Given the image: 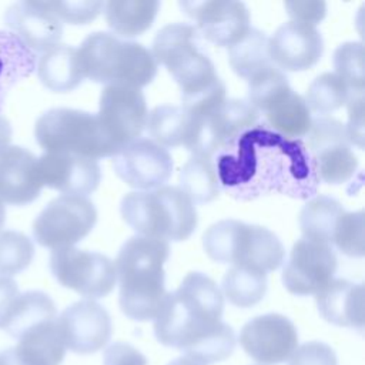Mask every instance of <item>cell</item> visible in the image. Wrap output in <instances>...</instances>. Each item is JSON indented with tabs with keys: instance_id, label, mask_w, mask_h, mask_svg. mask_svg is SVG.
I'll return each instance as SVG.
<instances>
[{
	"instance_id": "603a6c76",
	"label": "cell",
	"mask_w": 365,
	"mask_h": 365,
	"mask_svg": "<svg viewBox=\"0 0 365 365\" xmlns=\"http://www.w3.org/2000/svg\"><path fill=\"white\" fill-rule=\"evenodd\" d=\"M17 341L0 351V365H60L66 356L57 319L31 328Z\"/></svg>"
},
{
	"instance_id": "9c48e42d",
	"label": "cell",
	"mask_w": 365,
	"mask_h": 365,
	"mask_svg": "<svg viewBox=\"0 0 365 365\" xmlns=\"http://www.w3.org/2000/svg\"><path fill=\"white\" fill-rule=\"evenodd\" d=\"M187 114L184 147L192 155L214 158V155L242 131L258 123V111L247 101L225 98L221 104Z\"/></svg>"
},
{
	"instance_id": "484cf974",
	"label": "cell",
	"mask_w": 365,
	"mask_h": 365,
	"mask_svg": "<svg viewBox=\"0 0 365 365\" xmlns=\"http://www.w3.org/2000/svg\"><path fill=\"white\" fill-rule=\"evenodd\" d=\"M262 114L265 115V124L271 130L292 140H301V137L307 135L312 121L304 97L291 87L278 94Z\"/></svg>"
},
{
	"instance_id": "d6986e66",
	"label": "cell",
	"mask_w": 365,
	"mask_h": 365,
	"mask_svg": "<svg viewBox=\"0 0 365 365\" xmlns=\"http://www.w3.org/2000/svg\"><path fill=\"white\" fill-rule=\"evenodd\" d=\"M324 51L321 33L309 24L288 21L268 38V56L281 71H305L314 67Z\"/></svg>"
},
{
	"instance_id": "52a82bcc",
	"label": "cell",
	"mask_w": 365,
	"mask_h": 365,
	"mask_svg": "<svg viewBox=\"0 0 365 365\" xmlns=\"http://www.w3.org/2000/svg\"><path fill=\"white\" fill-rule=\"evenodd\" d=\"M205 254L215 262L261 271H275L285 259L279 238L265 227L238 220H221L202 235Z\"/></svg>"
},
{
	"instance_id": "e575fe53",
	"label": "cell",
	"mask_w": 365,
	"mask_h": 365,
	"mask_svg": "<svg viewBox=\"0 0 365 365\" xmlns=\"http://www.w3.org/2000/svg\"><path fill=\"white\" fill-rule=\"evenodd\" d=\"M352 93L335 73H322L309 84L304 100L309 111L324 115L346 106Z\"/></svg>"
},
{
	"instance_id": "3957f363",
	"label": "cell",
	"mask_w": 365,
	"mask_h": 365,
	"mask_svg": "<svg viewBox=\"0 0 365 365\" xmlns=\"http://www.w3.org/2000/svg\"><path fill=\"white\" fill-rule=\"evenodd\" d=\"M200 33L188 23H171L155 34L151 54L181 90L182 110L198 111L222 103L225 86L210 57L200 48Z\"/></svg>"
},
{
	"instance_id": "c3c4849f",
	"label": "cell",
	"mask_w": 365,
	"mask_h": 365,
	"mask_svg": "<svg viewBox=\"0 0 365 365\" xmlns=\"http://www.w3.org/2000/svg\"><path fill=\"white\" fill-rule=\"evenodd\" d=\"M4 220H6V208H4V204L0 201V228L4 224Z\"/></svg>"
},
{
	"instance_id": "836d02e7",
	"label": "cell",
	"mask_w": 365,
	"mask_h": 365,
	"mask_svg": "<svg viewBox=\"0 0 365 365\" xmlns=\"http://www.w3.org/2000/svg\"><path fill=\"white\" fill-rule=\"evenodd\" d=\"M145 128L153 141L165 150L180 147L184 144L187 133V114L182 107L157 106L148 113Z\"/></svg>"
},
{
	"instance_id": "4fadbf2b",
	"label": "cell",
	"mask_w": 365,
	"mask_h": 365,
	"mask_svg": "<svg viewBox=\"0 0 365 365\" xmlns=\"http://www.w3.org/2000/svg\"><path fill=\"white\" fill-rule=\"evenodd\" d=\"M103 130L118 150L140 138L148 110L141 90L125 86H106L96 114Z\"/></svg>"
},
{
	"instance_id": "f35d334b",
	"label": "cell",
	"mask_w": 365,
	"mask_h": 365,
	"mask_svg": "<svg viewBox=\"0 0 365 365\" xmlns=\"http://www.w3.org/2000/svg\"><path fill=\"white\" fill-rule=\"evenodd\" d=\"M331 247L348 257H364V211H345L335 227Z\"/></svg>"
},
{
	"instance_id": "8992f818",
	"label": "cell",
	"mask_w": 365,
	"mask_h": 365,
	"mask_svg": "<svg viewBox=\"0 0 365 365\" xmlns=\"http://www.w3.org/2000/svg\"><path fill=\"white\" fill-rule=\"evenodd\" d=\"M123 220L140 235L163 241H184L197 227L194 202L174 185L127 192L120 205Z\"/></svg>"
},
{
	"instance_id": "4dcf8cb0",
	"label": "cell",
	"mask_w": 365,
	"mask_h": 365,
	"mask_svg": "<svg viewBox=\"0 0 365 365\" xmlns=\"http://www.w3.org/2000/svg\"><path fill=\"white\" fill-rule=\"evenodd\" d=\"M228 61L234 73L244 80L271 66L267 34L251 27L237 43L228 47Z\"/></svg>"
},
{
	"instance_id": "ba28073f",
	"label": "cell",
	"mask_w": 365,
	"mask_h": 365,
	"mask_svg": "<svg viewBox=\"0 0 365 365\" xmlns=\"http://www.w3.org/2000/svg\"><path fill=\"white\" fill-rule=\"evenodd\" d=\"M34 135L46 153L73 154L97 161L120 151L96 114L74 108H51L41 114L36 121Z\"/></svg>"
},
{
	"instance_id": "5b68a950",
	"label": "cell",
	"mask_w": 365,
	"mask_h": 365,
	"mask_svg": "<svg viewBox=\"0 0 365 365\" xmlns=\"http://www.w3.org/2000/svg\"><path fill=\"white\" fill-rule=\"evenodd\" d=\"M84 78L106 86H125L141 90L148 86L158 64L143 44L96 31L77 48Z\"/></svg>"
},
{
	"instance_id": "2e32d148",
	"label": "cell",
	"mask_w": 365,
	"mask_h": 365,
	"mask_svg": "<svg viewBox=\"0 0 365 365\" xmlns=\"http://www.w3.org/2000/svg\"><path fill=\"white\" fill-rule=\"evenodd\" d=\"M242 349L254 361L277 365L289 359L298 346V332L281 314H264L250 319L240 332Z\"/></svg>"
},
{
	"instance_id": "4316f807",
	"label": "cell",
	"mask_w": 365,
	"mask_h": 365,
	"mask_svg": "<svg viewBox=\"0 0 365 365\" xmlns=\"http://www.w3.org/2000/svg\"><path fill=\"white\" fill-rule=\"evenodd\" d=\"M158 10L157 0H110L104 4L107 26L117 37L125 38L145 33L153 26Z\"/></svg>"
},
{
	"instance_id": "7a4b0ae2",
	"label": "cell",
	"mask_w": 365,
	"mask_h": 365,
	"mask_svg": "<svg viewBox=\"0 0 365 365\" xmlns=\"http://www.w3.org/2000/svg\"><path fill=\"white\" fill-rule=\"evenodd\" d=\"M224 298L218 285L202 272H190L174 292H168L154 319V335L164 346L211 365L235 349L234 329L221 321Z\"/></svg>"
},
{
	"instance_id": "6da1fadb",
	"label": "cell",
	"mask_w": 365,
	"mask_h": 365,
	"mask_svg": "<svg viewBox=\"0 0 365 365\" xmlns=\"http://www.w3.org/2000/svg\"><path fill=\"white\" fill-rule=\"evenodd\" d=\"M220 188L238 201L268 194L309 200L319 180L302 140L287 138L265 123L242 131L212 158Z\"/></svg>"
},
{
	"instance_id": "cb8c5ba5",
	"label": "cell",
	"mask_w": 365,
	"mask_h": 365,
	"mask_svg": "<svg viewBox=\"0 0 365 365\" xmlns=\"http://www.w3.org/2000/svg\"><path fill=\"white\" fill-rule=\"evenodd\" d=\"M321 317L334 325L364 328V287L348 279L334 278L315 295Z\"/></svg>"
},
{
	"instance_id": "ac0fdd59",
	"label": "cell",
	"mask_w": 365,
	"mask_h": 365,
	"mask_svg": "<svg viewBox=\"0 0 365 365\" xmlns=\"http://www.w3.org/2000/svg\"><path fill=\"white\" fill-rule=\"evenodd\" d=\"M66 349L80 355L94 354L111 338L110 314L93 299H81L67 307L57 318Z\"/></svg>"
},
{
	"instance_id": "8fae6325",
	"label": "cell",
	"mask_w": 365,
	"mask_h": 365,
	"mask_svg": "<svg viewBox=\"0 0 365 365\" xmlns=\"http://www.w3.org/2000/svg\"><path fill=\"white\" fill-rule=\"evenodd\" d=\"M50 269L63 287L93 301L108 295L117 282L115 267L108 257L74 247L54 250Z\"/></svg>"
},
{
	"instance_id": "ffe728a7",
	"label": "cell",
	"mask_w": 365,
	"mask_h": 365,
	"mask_svg": "<svg viewBox=\"0 0 365 365\" xmlns=\"http://www.w3.org/2000/svg\"><path fill=\"white\" fill-rule=\"evenodd\" d=\"M37 175L43 187L57 190L63 195L86 197L96 191L101 181L96 160L57 153H44L37 158Z\"/></svg>"
},
{
	"instance_id": "7402d4cb",
	"label": "cell",
	"mask_w": 365,
	"mask_h": 365,
	"mask_svg": "<svg viewBox=\"0 0 365 365\" xmlns=\"http://www.w3.org/2000/svg\"><path fill=\"white\" fill-rule=\"evenodd\" d=\"M41 188L34 154L17 145H9L0 153V201L3 204H30L40 195Z\"/></svg>"
},
{
	"instance_id": "277c9868",
	"label": "cell",
	"mask_w": 365,
	"mask_h": 365,
	"mask_svg": "<svg viewBox=\"0 0 365 365\" xmlns=\"http://www.w3.org/2000/svg\"><path fill=\"white\" fill-rule=\"evenodd\" d=\"M170 247L163 240L143 235L128 238L115 258L120 284L118 304L125 317L134 321L155 319L167 297L164 262Z\"/></svg>"
},
{
	"instance_id": "d4e9b609",
	"label": "cell",
	"mask_w": 365,
	"mask_h": 365,
	"mask_svg": "<svg viewBox=\"0 0 365 365\" xmlns=\"http://www.w3.org/2000/svg\"><path fill=\"white\" fill-rule=\"evenodd\" d=\"M36 68L41 84L54 93L71 91L84 80L77 48L66 44L43 53Z\"/></svg>"
},
{
	"instance_id": "1f68e13d",
	"label": "cell",
	"mask_w": 365,
	"mask_h": 365,
	"mask_svg": "<svg viewBox=\"0 0 365 365\" xmlns=\"http://www.w3.org/2000/svg\"><path fill=\"white\" fill-rule=\"evenodd\" d=\"M180 190L197 204L215 200L220 194V182L212 158L192 155L180 170Z\"/></svg>"
},
{
	"instance_id": "7bdbcfd3",
	"label": "cell",
	"mask_w": 365,
	"mask_h": 365,
	"mask_svg": "<svg viewBox=\"0 0 365 365\" xmlns=\"http://www.w3.org/2000/svg\"><path fill=\"white\" fill-rule=\"evenodd\" d=\"M348 118L349 123L345 125L346 134L351 144L364 147V93H352L348 103Z\"/></svg>"
},
{
	"instance_id": "f1b7e54d",
	"label": "cell",
	"mask_w": 365,
	"mask_h": 365,
	"mask_svg": "<svg viewBox=\"0 0 365 365\" xmlns=\"http://www.w3.org/2000/svg\"><path fill=\"white\" fill-rule=\"evenodd\" d=\"M57 319V309L53 299L41 291L19 294L3 324V329L14 339L41 324Z\"/></svg>"
},
{
	"instance_id": "7dc6e473",
	"label": "cell",
	"mask_w": 365,
	"mask_h": 365,
	"mask_svg": "<svg viewBox=\"0 0 365 365\" xmlns=\"http://www.w3.org/2000/svg\"><path fill=\"white\" fill-rule=\"evenodd\" d=\"M167 365H201V364H198V362H195V361H192V359H190L187 356H180V358L173 359Z\"/></svg>"
},
{
	"instance_id": "d590c367",
	"label": "cell",
	"mask_w": 365,
	"mask_h": 365,
	"mask_svg": "<svg viewBox=\"0 0 365 365\" xmlns=\"http://www.w3.org/2000/svg\"><path fill=\"white\" fill-rule=\"evenodd\" d=\"M34 257V245L23 232L4 231L0 234V274L16 275L24 271Z\"/></svg>"
},
{
	"instance_id": "74e56055",
	"label": "cell",
	"mask_w": 365,
	"mask_h": 365,
	"mask_svg": "<svg viewBox=\"0 0 365 365\" xmlns=\"http://www.w3.org/2000/svg\"><path fill=\"white\" fill-rule=\"evenodd\" d=\"M335 74L354 93H364V47L362 43L348 41L334 51Z\"/></svg>"
},
{
	"instance_id": "e0dca14e",
	"label": "cell",
	"mask_w": 365,
	"mask_h": 365,
	"mask_svg": "<svg viewBox=\"0 0 365 365\" xmlns=\"http://www.w3.org/2000/svg\"><path fill=\"white\" fill-rule=\"evenodd\" d=\"M180 7L195 20L200 36L218 47H230L250 29V11L242 1L205 0L180 1Z\"/></svg>"
},
{
	"instance_id": "8d00e7d4",
	"label": "cell",
	"mask_w": 365,
	"mask_h": 365,
	"mask_svg": "<svg viewBox=\"0 0 365 365\" xmlns=\"http://www.w3.org/2000/svg\"><path fill=\"white\" fill-rule=\"evenodd\" d=\"M248 83V103L259 113L282 91L289 88V83L284 71L274 64L259 70L247 80Z\"/></svg>"
},
{
	"instance_id": "f546056e",
	"label": "cell",
	"mask_w": 365,
	"mask_h": 365,
	"mask_svg": "<svg viewBox=\"0 0 365 365\" xmlns=\"http://www.w3.org/2000/svg\"><path fill=\"white\" fill-rule=\"evenodd\" d=\"M345 212L339 201L328 195L309 198L299 212V228L302 238L331 245L339 217Z\"/></svg>"
},
{
	"instance_id": "ee69618b",
	"label": "cell",
	"mask_w": 365,
	"mask_h": 365,
	"mask_svg": "<svg viewBox=\"0 0 365 365\" xmlns=\"http://www.w3.org/2000/svg\"><path fill=\"white\" fill-rule=\"evenodd\" d=\"M103 365H147V358L127 342H114L104 349Z\"/></svg>"
},
{
	"instance_id": "ab89813d",
	"label": "cell",
	"mask_w": 365,
	"mask_h": 365,
	"mask_svg": "<svg viewBox=\"0 0 365 365\" xmlns=\"http://www.w3.org/2000/svg\"><path fill=\"white\" fill-rule=\"evenodd\" d=\"M48 10L60 20L68 24H87L93 21L103 10L104 1L80 0V1H46Z\"/></svg>"
},
{
	"instance_id": "60d3db41",
	"label": "cell",
	"mask_w": 365,
	"mask_h": 365,
	"mask_svg": "<svg viewBox=\"0 0 365 365\" xmlns=\"http://www.w3.org/2000/svg\"><path fill=\"white\" fill-rule=\"evenodd\" d=\"M288 365H338L335 351L319 341L305 342L292 352Z\"/></svg>"
},
{
	"instance_id": "83f0119b",
	"label": "cell",
	"mask_w": 365,
	"mask_h": 365,
	"mask_svg": "<svg viewBox=\"0 0 365 365\" xmlns=\"http://www.w3.org/2000/svg\"><path fill=\"white\" fill-rule=\"evenodd\" d=\"M37 64L33 53L11 31L0 30V111L4 107L9 91L29 77Z\"/></svg>"
},
{
	"instance_id": "f6af8a7d",
	"label": "cell",
	"mask_w": 365,
	"mask_h": 365,
	"mask_svg": "<svg viewBox=\"0 0 365 365\" xmlns=\"http://www.w3.org/2000/svg\"><path fill=\"white\" fill-rule=\"evenodd\" d=\"M19 295V288L14 279L0 275V328L3 327L14 299Z\"/></svg>"
},
{
	"instance_id": "30bf717a",
	"label": "cell",
	"mask_w": 365,
	"mask_h": 365,
	"mask_svg": "<svg viewBox=\"0 0 365 365\" xmlns=\"http://www.w3.org/2000/svg\"><path fill=\"white\" fill-rule=\"evenodd\" d=\"M97 211L87 197L60 195L51 200L33 222L34 240L46 248H68L94 228Z\"/></svg>"
},
{
	"instance_id": "b9f144b4",
	"label": "cell",
	"mask_w": 365,
	"mask_h": 365,
	"mask_svg": "<svg viewBox=\"0 0 365 365\" xmlns=\"http://www.w3.org/2000/svg\"><path fill=\"white\" fill-rule=\"evenodd\" d=\"M284 6L292 21L309 24L314 27L327 14V4L324 1H285Z\"/></svg>"
},
{
	"instance_id": "9a60e30c",
	"label": "cell",
	"mask_w": 365,
	"mask_h": 365,
	"mask_svg": "<svg viewBox=\"0 0 365 365\" xmlns=\"http://www.w3.org/2000/svg\"><path fill=\"white\" fill-rule=\"evenodd\" d=\"M115 174L130 187L148 191L163 187L173 174L170 153L151 138H137L113 157Z\"/></svg>"
},
{
	"instance_id": "5bb4252c",
	"label": "cell",
	"mask_w": 365,
	"mask_h": 365,
	"mask_svg": "<svg viewBox=\"0 0 365 365\" xmlns=\"http://www.w3.org/2000/svg\"><path fill=\"white\" fill-rule=\"evenodd\" d=\"M336 267L338 259L331 245L301 238L284 264L282 284L294 295H317L334 279Z\"/></svg>"
},
{
	"instance_id": "7c38bea8",
	"label": "cell",
	"mask_w": 365,
	"mask_h": 365,
	"mask_svg": "<svg viewBox=\"0 0 365 365\" xmlns=\"http://www.w3.org/2000/svg\"><path fill=\"white\" fill-rule=\"evenodd\" d=\"M307 150L311 154L319 182L342 184L358 168V158L351 150L345 125L332 117L318 115L311 121Z\"/></svg>"
},
{
	"instance_id": "bcb514c9",
	"label": "cell",
	"mask_w": 365,
	"mask_h": 365,
	"mask_svg": "<svg viewBox=\"0 0 365 365\" xmlns=\"http://www.w3.org/2000/svg\"><path fill=\"white\" fill-rule=\"evenodd\" d=\"M11 141V125L7 118L0 115V153L9 147Z\"/></svg>"
},
{
	"instance_id": "44dd1931",
	"label": "cell",
	"mask_w": 365,
	"mask_h": 365,
	"mask_svg": "<svg viewBox=\"0 0 365 365\" xmlns=\"http://www.w3.org/2000/svg\"><path fill=\"white\" fill-rule=\"evenodd\" d=\"M4 23L33 53L56 47L63 36L61 21L48 10L46 1H19L4 14Z\"/></svg>"
},
{
	"instance_id": "d6a6232c",
	"label": "cell",
	"mask_w": 365,
	"mask_h": 365,
	"mask_svg": "<svg viewBox=\"0 0 365 365\" xmlns=\"http://www.w3.org/2000/svg\"><path fill=\"white\" fill-rule=\"evenodd\" d=\"M222 292L230 304L250 308L265 297L267 274L251 268L231 267L222 278Z\"/></svg>"
}]
</instances>
